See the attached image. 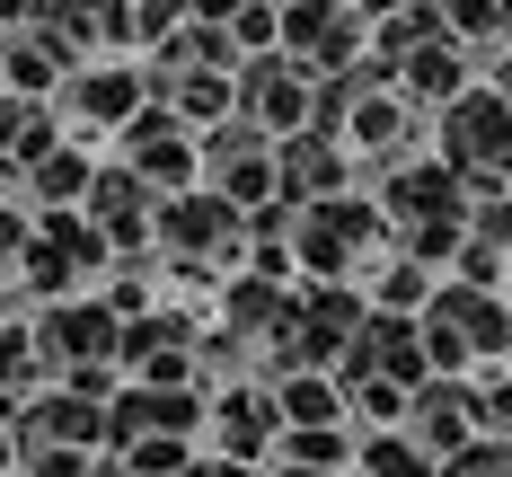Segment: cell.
Here are the masks:
<instances>
[{
	"label": "cell",
	"instance_id": "cell-12",
	"mask_svg": "<svg viewBox=\"0 0 512 477\" xmlns=\"http://www.w3.org/2000/svg\"><path fill=\"white\" fill-rule=\"evenodd\" d=\"M18 177H27V204H36V212H45V204H80V186H89V151H80V142H53V151H36Z\"/></svg>",
	"mask_w": 512,
	"mask_h": 477
},
{
	"label": "cell",
	"instance_id": "cell-21",
	"mask_svg": "<svg viewBox=\"0 0 512 477\" xmlns=\"http://www.w3.org/2000/svg\"><path fill=\"white\" fill-rule=\"evenodd\" d=\"M345 9H389V0H345Z\"/></svg>",
	"mask_w": 512,
	"mask_h": 477
},
{
	"label": "cell",
	"instance_id": "cell-8",
	"mask_svg": "<svg viewBox=\"0 0 512 477\" xmlns=\"http://www.w3.org/2000/svg\"><path fill=\"white\" fill-rule=\"evenodd\" d=\"M80 212L106 230V248L124 257V248H151V186L115 159V168H89V186H80Z\"/></svg>",
	"mask_w": 512,
	"mask_h": 477
},
{
	"label": "cell",
	"instance_id": "cell-3",
	"mask_svg": "<svg viewBox=\"0 0 512 477\" xmlns=\"http://www.w3.org/2000/svg\"><path fill=\"white\" fill-rule=\"evenodd\" d=\"M27 336H36V354H45V380H53V371H80V363H115V310L89 301V292L45 301Z\"/></svg>",
	"mask_w": 512,
	"mask_h": 477
},
{
	"label": "cell",
	"instance_id": "cell-13",
	"mask_svg": "<svg viewBox=\"0 0 512 477\" xmlns=\"http://www.w3.org/2000/svg\"><path fill=\"white\" fill-rule=\"evenodd\" d=\"M274 442H283V460L327 477H345V460H354V424H274Z\"/></svg>",
	"mask_w": 512,
	"mask_h": 477
},
{
	"label": "cell",
	"instance_id": "cell-10",
	"mask_svg": "<svg viewBox=\"0 0 512 477\" xmlns=\"http://www.w3.org/2000/svg\"><path fill=\"white\" fill-rule=\"evenodd\" d=\"M283 301H292V283H274V274H230L221 283V327L248 345V354H265V336H274V318H283Z\"/></svg>",
	"mask_w": 512,
	"mask_h": 477
},
{
	"label": "cell",
	"instance_id": "cell-17",
	"mask_svg": "<svg viewBox=\"0 0 512 477\" xmlns=\"http://www.w3.org/2000/svg\"><path fill=\"white\" fill-rule=\"evenodd\" d=\"M362 274H371V265H362ZM424 292H433V265H415V257H389L371 274V310H424Z\"/></svg>",
	"mask_w": 512,
	"mask_h": 477
},
{
	"label": "cell",
	"instance_id": "cell-1",
	"mask_svg": "<svg viewBox=\"0 0 512 477\" xmlns=\"http://www.w3.org/2000/svg\"><path fill=\"white\" fill-rule=\"evenodd\" d=\"M415 336H424V363L433 371H468L477 354H504L512 345V310H504V292H486V283L433 274V292L415 310Z\"/></svg>",
	"mask_w": 512,
	"mask_h": 477
},
{
	"label": "cell",
	"instance_id": "cell-7",
	"mask_svg": "<svg viewBox=\"0 0 512 477\" xmlns=\"http://www.w3.org/2000/svg\"><path fill=\"white\" fill-rule=\"evenodd\" d=\"M204 433H212V451H230V460H265L274 451V398H265V380H221L204 398Z\"/></svg>",
	"mask_w": 512,
	"mask_h": 477
},
{
	"label": "cell",
	"instance_id": "cell-20",
	"mask_svg": "<svg viewBox=\"0 0 512 477\" xmlns=\"http://www.w3.org/2000/svg\"><path fill=\"white\" fill-rule=\"evenodd\" d=\"M80 477H124V469H115V460H98V451H89V460H80Z\"/></svg>",
	"mask_w": 512,
	"mask_h": 477
},
{
	"label": "cell",
	"instance_id": "cell-19",
	"mask_svg": "<svg viewBox=\"0 0 512 477\" xmlns=\"http://www.w3.org/2000/svg\"><path fill=\"white\" fill-rule=\"evenodd\" d=\"M18 248H27V212H18L9 195H0V283L18 274Z\"/></svg>",
	"mask_w": 512,
	"mask_h": 477
},
{
	"label": "cell",
	"instance_id": "cell-16",
	"mask_svg": "<svg viewBox=\"0 0 512 477\" xmlns=\"http://www.w3.org/2000/svg\"><path fill=\"white\" fill-rule=\"evenodd\" d=\"M433 477H512V433H468L460 451H442Z\"/></svg>",
	"mask_w": 512,
	"mask_h": 477
},
{
	"label": "cell",
	"instance_id": "cell-4",
	"mask_svg": "<svg viewBox=\"0 0 512 477\" xmlns=\"http://www.w3.org/2000/svg\"><path fill=\"white\" fill-rule=\"evenodd\" d=\"M265 151H274V195H283V204L336 195V186L354 177V151H345V133H327V124H292V133H274Z\"/></svg>",
	"mask_w": 512,
	"mask_h": 477
},
{
	"label": "cell",
	"instance_id": "cell-15",
	"mask_svg": "<svg viewBox=\"0 0 512 477\" xmlns=\"http://www.w3.org/2000/svg\"><path fill=\"white\" fill-rule=\"evenodd\" d=\"M186 460H195V433H133V442H115L124 477H177Z\"/></svg>",
	"mask_w": 512,
	"mask_h": 477
},
{
	"label": "cell",
	"instance_id": "cell-9",
	"mask_svg": "<svg viewBox=\"0 0 512 477\" xmlns=\"http://www.w3.org/2000/svg\"><path fill=\"white\" fill-rule=\"evenodd\" d=\"M336 115H345V151L380 159V168H389L398 151H415V106L398 98V89H389V98H362V89H354Z\"/></svg>",
	"mask_w": 512,
	"mask_h": 477
},
{
	"label": "cell",
	"instance_id": "cell-18",
	"mask_svg": "<svg viewBox=\"0 0 512 477\" xmlns=\"http://www.w3.org/2000/svg\"><path fill=\"white\" fill-rule=\"evenodd\" d=\"M451 283H504V239H477V230H460V248H451V265H442Z\"/></svg>",
	"mask_w": 512,
	"mask_h": 477
},
{
	"label": "cell",
	"instance_id": "cell-6",
	"mask_svg": "<svg viewBox=\"0 0 512 477\" xmlns=\"http://www.w3.org/2000/svg\"><path fill=\"white\" fill-rule=\"evenodd\" d=\"M371 204L389 212V230L433 221V212H468V204H460V177H451L433 151H398L389 168H380V195H371Z\"/></svg>",
	"mask_w": 512,
	"mask_h": 477
},
{
	"label": "cell",
	"instance_id": "cell-11",
	"mask_svg": "<svg viewBox=\"0 0 512 477\" xmlns=\"http://www.w3.org/2000/svg\"><path fill=\"white\" fill-rule=\"evenodd\" d=\"M133 106H142V71H124V62H115V71H80V80H71V115H80V142H89L98 124H124Z\"/></svg>",
	"mask_w": 512,
	"mask_h": 477
},
{
	"label": "cell",
	"instance_id": "cell-5",
	"mask_svg": "<svg viewBox=\"0 0 512 477\" xmlns=\"http://www.w3.org/2000/svg\"><path fill=\"white\" fill-rule=\"evenodd\" d=\"M274 36H283V62H292V71H345L362 53V18L345 0H292V9L274 18Z\"/></svg>",
	"mask_w": 512,
	"mask_h": 477
},
{
	"label": "cell",
	"instance_id": "cell-2",
	"mask_svg": "<svg viewBox=\"0 0 512 477\" xmlns=\"http://www.w3.org/2000/svg\"><path fill=\"white\" fill-rule=\"evenodd\" d=\"M442 115V133H433V159L460 177V168H504L512 159V98L486 80V89H451V98L433 106Z\"/></svg>",
	"mask_w": 512,
	"mask_h": 477
},
{
	"label": "cell",
	"instance_id": "cell-14",
	"mask_svg": "<svg viewBox=\"0 0 512 477\" xmlns=\"http://www.w3.org/2000/svg\"><path fill=\"white\" fill-rule=\"evenodd\" d=\"M345 477H433V460H424L407 433L389 424V433H354V460H345Z\"/></svg>",
	"mask_w": 512,
	"mask_h": 477
},
{
	"label": "cell",
	"instance_id": "cell-22",
	"mask_svg": "<svg viewBox=\"0 0 512 477\" xmlns=\"http://www.w3.org/2000/svg\"><path fill=\"white\" fill-rule=\"evenodd\" d=\"M0 318H9V292H0Z\"/></svg>",
	"mask_w": 512,
	"mask_h": 477
}]
</instances>
